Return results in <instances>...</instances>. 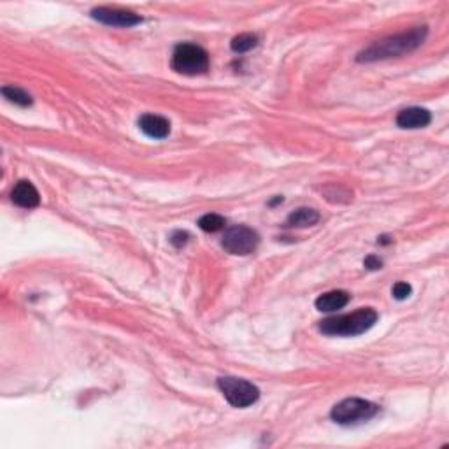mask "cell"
<instances>
[{
  "instance_id": "obj_1",
  "label": "cell",
  "mask_w": 449,
  "mask_h": 449,
  "mask_svg": "<svg viewBox=\"0 0 449 449\" xmlns=\"http://www.w3.org/2000/svg\"><path fill=\"white\" fill-rule=\"evenodd\" d=\"M426 36H428V27L423 25V27H414L407 30V32L396 33V36L384 37V39L376 40L370 46H367L365 50H362L357 55V62L372 63L381 62V60H390L396 58V56L409 55L425 43Z\"/></svg>"
},
{
  "instance_id": "obj_2",
  "label": "cell",
  "mask_w": 449,
  "mask_h": 449,
  "mask_svg": "<svg viewBox=\"0 0 449 449\" xmlns=\"http://www.w3.org/2000/svg\"><path fill=\"white\" fill-rule=\"evenodd\" d=\"M377 313L372 308H362L351 314L332 316L320 321V330L325 335L355 337L369 332L377 323Z\"/></svg>"
},
{
  "instance_id": "obj_3",
  "label": "cell",
  "mask_w": 449,
  "mask_h": 449,
  "mask_svg": "<svg viewBox=\"0 0 449 449\" xmlns=\"http://www.w3.org/2000/svg\"><path fill=\"white\" fill-rule=\"evenodd\" d=\"M171 67L183 76H200L209 70V55L197 44L181 43L172 51Z\"/></svg>"
},
{
  "instance_id": "obj_4",
  "label": "cell",
  "mask_w": 449,
  "mask_h": 449,
  "mask_svg": "<svg viewBox=\"0 0 449 449\" xmlns=\"http://www.w3.org/2000/svg\"><path fill=\"white\" fill-rule=\"evenodd\" d=\"M379 413V406L370 400L365 399H357V396H351V399H344L342 402L335 404L334 409H332L330 418L337 425L342 426H351L357 425V423L369 421L370 418H374Z\"/></svg>"
},
{
  "instance_id": "obj_5",
  "label": "cell",
  "mask_w": 449,
  "mask_h": 449,
  "mask_svg": "<svg viewBox=\"0 0 449 449\" xmlns=\"http://www.w3.org/2000/svg\"><path fill=\"white\" fill-rule=\"evenodd\" d=\"M216 384H218V390L223 393L227 402L232 407H237V409H246V407L256 404L260 399V390L246 379L227 376L220 377Z\"/></svg>"
},
{
  "instance_id": "obj_6",
  "label": "cell",
  "mask_w": 449,
  "mask_h": 449,
  "mask_svg": "<svg viewBox=\"0 0 449 449\" xmlns=\"http://www.w3.org/2000/svg\"><path fill=\"white\" fill-rule=\"evenodd\" d=\"M258 244H260L258 232L246 224H235V227L228 228L222 241L224 251L235 254V256H246V254L254 253Z\"/></svg>"
},
{
  "instance_id": "obj_7",
  "label": "cell",
  "mask_w": 449,
  "mask_h": 449,
  "mask_svg": "<svg viewBox=\"0 0 449 449\" xmlns=\"http://www.w3.org/2000/svg\"><path fill=\"white\" fill-rule=\"evenodd\" d=\"M90 16L99 23L107 25V27L118 28H132L142 23V18L132 11L118 9V7H95L92 9Z\"/></svg>"
},
{
  "instance_id": "obj_8",
  "label": "cell",
  "mask_w": 449,
  "mask_h": 449,
  "mask_svg": "<svg viewBox=\"0 0 449 449\" xmlns=\"http://www.w3.org/2000/svg\"><path fill=\"white\" fill-rule=\"evenodd\" d=\"M432 123V112L425 107H407L396 114V125L404 130L425 129Z\"/></svg>"
},
{
  "instance_id": "obj_9",
  "label": "cell",
  "mask_w": 449,
  "mask_h": 449,
  "mask_svg": "<svg viewBox=\"0 0 449 449\" xmlns=\"http://www.w3.org/2000/svg\"><path fill=\"white\" fill-rule=\"evenodd\" d=\"M139 129L146 134L148 137L156 141L167 139L168 134H171V121L167 118L160 114H151V112H146L139 118Z\"/></svg>"
},
{
  "instance_id": "obj_10",
  "label": "cell",
  "mask_w": 449,
  "mask_h": 449,
  "mask_svg": "<svg viewBox=\"0 0 449 449\" xmlns=\"http://www.w3.org/2000/svg\"><path fill=\"white\" fill-rule=\"evenodd\" d=\"M11 200L21 209H33L40 204L39 192L27 179H21L14 185L13 192H11Z\"/></svg>"
},
{
  "instance_id": "obj_11",
  "label": "cell",
  "mask_w": 449,
  "mask_h": 449,
  "mask_svg": "<svg viewBox=\"0 0 449 449\" xmlns=\"http://www.w3.org/2000/svg\"><path fill=\"white\" fill-rule=\"evenodd\" d=\"M351 301V295L344 290H334V291H327V293L320 295L316 298V309L321 310V313H335V310L346 308Z\"/></svg>"
},
{
  "instance_id": "obj_12",
  "label": "cell",
  "mask_w": 449,
  "mask_h": 449,
  "mask_svg": "<svg viewBox=\"0 0 449 449\" xmlns=\"http://www.w3.org/2000/svg\"><path fill=\"white\" fill-rule=\"evenodd\" d=\"M320 212L316 209H310V207H301L297 211L291 212L290 216L286 218V227L291 228H308V227H314L320 222Z\"/></svg>"
},
{
  "instance_id": "obj_13",
  "label": "cell",
  "mask_w": 449,
  "mask_h": 449,
  "mask_svg": "<svg viewBox=\"0 0 449 449\" xmlns=\"http://www.w3.org/2000/svg\"><path fill=\"white\" fill-rule=\"evenodd\" d=\"M0 93L4 95V99H7L9 102L16 104V106H20V107H28V106H32V102H33L30 93L25 92L23 88H18V86H2Z\"/></svg>"
},
{
  "instance_id": "obj_14",
  "label": "cell",
  "mask_w": 449,
  "mask_h": 449,
  "mask_svg": "<svg viewBox=\"0 0 449 449\" xmlns=\"http://www.w3.org/2000/svg\"><path fill=\"white\" fill-rule=\"evenodd\" d=\"M224 224H227V220L222 215H216V212H209V215H204L198 220V228L207 232V234H216V232L223 230Z\"/></svg>"
},
{
  "instance_id": "obj_15",
  "label": "cell",
  "mask_w": 449,
  "mask_h": 449,
  "mask_svg": "<svg viewBox=\"0 0 449 449\" xmlns=\"http://www.w3.org/2000/svg\"><path fill=\"white\" fill-rule=\"evenodd\" d=\"M258 46V36L254 33H241V36L234 37L230 43V48L234 53H248L253 48Z\"/></svg>"
},
{
  "instance_id": "obj_16",
  "label": "cell",
  "mask_w": 449,
  "mask_h": 449,
  "mask_svg": "<svg viewBox=\"0 0 449 449\" xmlns=\"http://www.w3.org/2000/svg\"><path fill=\"white\" fill-rule=\"evenodd\" d=\"M411 293H413V288H411V284L404 283V281H399L391 290L393 298H396V301H406Z\"/></svg>"
},
{
  "instance_id": "obj_17",
  "label": "cell",
  "mask_w": 449,
  "mask_h": 449,
  "mask_svg": "<svg viewBox=\"0 0 449 449\" xmlns=\"http://www.w3.org/2000/svg\"><path fill=\"white\" fill-rule=\"evenodd\" d=\"M190 237H192V235H190L188 232H185V230H175V232H172L171 242L175 246V248H183V246L188 244Z\"/></svg>"
},
{
  "instance_id": "obj_18",
  "label": "cell",
  "mask_w": 449,
  "mask_h": 449,
  "mask_svg": "<svg viewBox=\"0 0 449 449\" xmlns=\"http://www.w3.org/2000/svg\"><path fill=\"white\" fill-rule=\"evenodd\" d=\"M364 267L369 269V271H379L383 267V260L379 256H376V254H370V256H367L364 260Z\"/></svg>"
},
{
  "instance_id": "obj_19",
  "label": "cell",
  "mask_w": 449,
  "mask_h": 449,
  "mask_svg": "<svg viewBox=\"0 0 449 449\" xmlns=\"http://www.w3.org/2000/svg\"><path fill=\"white\" fill-rule=\"evenodd\" d=\"M391 242H393V239L390 237V235H381L379 241H377V244H381V246H388V244H391Z\"/></svg>"
},
{
  "instance_id": "obj_20",
  "label": "cell",
  "mask_w": 449,
  "mask_h": 449,
  "mask_svg": "<svg viewBox=\"0 0 449 449\" xmlns=\"http://www.w3.org/2000/svg\"><path fill=\"white\" fill-rule=\"evenodd\" d=\"M279 202H283V197H276L274 200L269 202V205H276V204H279Z\"/></svg>"
}]
</instances>
